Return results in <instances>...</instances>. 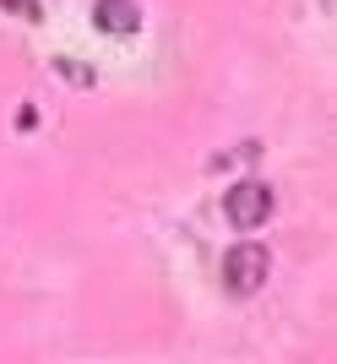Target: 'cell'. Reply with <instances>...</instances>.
<instances>
[{"label": "cell", "mask_w": 337, "mask_h": 364, "mask_svg": "<svg viewBox=\"0 0 337 364\" xmlns=\"http://www.w3.org/2000/svg\"><path fill=\"white\" fill-rule=\"evenodd\" d=\"M223 218H229L234 228H261L267 218H272V191H267L261 180L229 185V196H223Z\"/></svg>", "instance_id": "7a4b0ae2"}, {"label": "cell", "mask_w": 337, "mask_h": 364, "mask_svg": "<svg viewBox=\"0 0 337 364\" xmlns=\"http://www.w3.org/2000/svg\"><path fill=\"white\" fill-rule=\"evenodd\" d=\"M92 22L104 33H114V38H131V33L141 28V11H137V0H98V6H92Z\"/></svg>", "instance_id": "3957f363"}, {"label": "cell", "mask_w": 337, "mask_h": 364, "mask_svg": "<svg viewBox=\"0 0 337 364\" xmlns=\"http://www.w3.org/2000/svg\"><path fill=\"white\" fill-rule=\"evenodd\" d=\"M55 71H60V76H71L77 87H92V65H82V60H55Z\"/></svg>", "instance_id": "277c9868"}, {"label": "cell", "mask_w": 337, "mask_h": 364, "mask_svg": "<svg viewBox=\"0 0 337 364\" xmlns=\"http://www.w3.org/2000/svg\"><path fill=\"white\" fill-rule=\"evenodd\" d=\"M38 125V109H16V131H33Z\"/></svg>", "instance_id": "8992f818"}, {"label": "cell", "mask_w": 337, "mask_h": 364, "mask_svg": "<svg viewBox=\"0 0 337 364\" xmlns=\"http://www.w3.org/2000/svg\"><path fill=\"white\" fill-rule=\"evenodd\" d=\"M267 267H272V256H267L261 245H234L229 256H223V289H229L234 299H250V294L267 283Z\"/></svg>", "instance_id": "6da1fadb"}, {"label": "cell", "mask_w": 337, "mask_h": 364, "mask_svg": "<svg viewBox=\"0 0 337 364\" xmlns=\"http://www.w3.org/2000/svg\"><path fill=\"white\" fill-rule=\"evenodd\" d=\"M6 11H16V16H28V22H38V0H0Z\"/></svg>", "instance_id": "5b68a950"}]
</instances>
